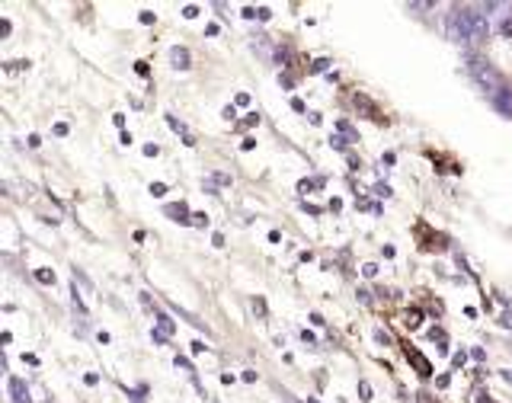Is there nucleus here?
<instances>
[{"label": "nucleus", "mask_w": 512, "mask_h": 403, "mask_svg": "<svg viewBox=\"0 0 512 403\" xmlns=\"http://www.w3.org/2000/svg\"><path fill=\"white\" fill-rule=\"evenodd\" d=\"M487 16L471 7H455L449 13V35L455 42H487Z\"/></svg>", "instance_id": "nucleus-1"}, {"label": "nucleus", "mask_w": 512, "mask_h": 403, "mask_svg": "<svg viewBox=\"0 0 512 403\" xmlns=\"http://www.w3.org/2000/svg\"><path fill=\"white\" fill-rule=\"evenodd\" d=\"M468 70H471V74H474V80H477L480 87H487V90H490V93L503 87V80H499V74H496V70H493L487 61H480V58H468Z\"/></svg>", "instance_id": "nucleus-2"}, {"label": "nucleus", "mask_w": 512, "mask_h": 403, "mask_svg": "<svg viewBox=\"0 0 512 403\" xmlns=\"http://www.w3.org/2000/svg\"><path fill=\"white\" fill-rule=\"evenodd\" d=\"M490 99H493V106H496V109L503 112V116H512V90L499 87V90L490 93Z\"/></svg>", "instance_id": "nucleus-3"}, {"label": "nucleus", "mask_w": 512, "mask_h": 403, "mask_svg": "<svg viewBox=\"0 0 512 403\" xmlns=\"http://www.w3.org/2000/svg\"><path fill=\"white\" fill-rule=\"evenodd\" d=\"M407 359L413 361V365H416V371H420L422 378H429V375H432V365H429V361H426V355H420V352H416V349H407Z\"/></svg>", "instance_id": "nucleus-4"}, {"label": "nucleus", "mask_w": 512, "mask_h": 403, "mask_svg": "<svg viewBox=\"0 0 512 403\" xmlns=\"http://www.w3.org/2000/svg\"><path fill=\"white\" fill-rule=\"evenodd\" d=\"M10 394H13V403H26L29 397V388L23 378H10Z\"/></svg>", "instance_id": "nucleus-5"}, {"label": "nucleus", "mask_w": 512, "mask_h": 403, "mask_svg": "<svg viewBox=\"0 0 512 403\" xmlns=\"http://www.w3.org/2000/svg\"><path fill=\"white\" fill-rule=\"evenodd\" d=\"M170 61H173V68L186 70L189 68V51L186 49H173V51H170Z\"/></svg>", "instance_id": "nucleus-6"}, {"label": "nucleus", "mask_w": 512, "mask_h": 403, "mask_svg": "<svg viewBox=\"0 0 512 403\" xmlns=\"http://www.w3.org/2000/svg\"><path fill=\"white\" fill-rule=\"evenodd\" d=\"M166 215L173 218V221H193V218H186V205H166Z\"/></svg>", "instance_id": "nucleus-7"}, {"label": "nucleus", "mask_w": 512, "mask_h": 403, "mask_svg": "<svg viewBox=\"0 0 512 403\" xmlns=\"http://www.w3.org/2000/svg\"><path fill=\"white\" fill-rule=\"evenodd\" d=\"M157 333L160 336H170V333H173V320L166 317V314H160V317H157Z\"/></svg>", "instance_id": "nucleus-8"}, {"label": "nucleus", "mask_w": 512, "mask_h": 403, "mask_svg": "<svg viewBox=\"0 0 512 403\" xmlns=\"http://www.w3.org/2000/svg\"><path fill=\"white\" fill-rule=\"evenodd\" d=\"M420 323H422V314H420V311H410V314H407V327H410V330H416Z\"/></svg>", "instance_id": "nucleus-9"}, {"label": "nucleus", "mask_w": 512, "mask_h": 403, "mask_svg": "<svg viewBox=\"0 0 512 403\" xmlns=\"http://www.w3.org/2000/svg\"><path fill=\"white\" fill-rule=\"evenodd\" d=\"M35 278H39V282H45V285H49V282H55V275H51L49 269H39V272H35Z\"/></svg>", "instance_id": "nucleus-10"}, {"label": "nucleus", "mask_w": 512, "mask_h": 403, "mask_svg": "<svg viewBox=\"0 0 512 403\" xmlns=\"http://www.w3.org/2000/svg\"><path fill=\"white\" fill-rule=\"evenodd\" d=\"M499 32H503L506 39H512V20H503V23H499Z\"/></svg>", "instance_id": "nucleus-11"}, {"label": "nucleus", "mask_w": 512, "mask_h": 403, "mask_svg": "<svg viewBox=\"0 0 512 403\" xmlns=\"http://www.w3.org/2000/svg\"><path fill=\"white\" fill-rule=\"evenodd\" d=\"M359 394H362V400H372V388H368V381L359 384Z\"/></svg>", "instance_id": "nucleus-12"}, {"label": "nucleus", "mask_w": 512, "mask_h": 403, "mask_svg": "<svg viewBox=\"0 0 512 403\" xmlns=\"http://www.w3.org/2000/svg\"><path fill=\"white\" fill-rule=\"evenodd\" d=\"M374 340H378V342H384V346H388V342H391V336L384 333V330H378V333H374Z\"/></svg>", "instance_id": "nucleus-13"}, {"label": "nucleus", "mask_w": 512, "mask_h": 403, "mask_svg": "<svg viewBox=\"0 0 512 403\" xmlns=\"http://www.w3.org/2000/svg\"><path fill=\"white\" fill-rule=\"evenodd\" d=\"M193 224H199V228H202V224H208V215H202V211H199V215H193Z\"/></svg>", "instance_id": "nucleus-14"}, {"label": "nucleus", "mask_w": 512, "mask_h": 403, "mask_svg": "<svg viewBox=\"0 0 512 403\" xmlns=\"http://www.w3.org/2000/svg\"><path fill=\"white\" fill-rule=\"evenodd\" d=\"M183 16H186V20H193V16H199V7H186V10H183Z\"/></svg>", "instance_id": "nucleus-15"}, {"label": "nucleus", "mask_w": 512, "mask_h": 403, "mask_svg": "<svg viewBox=\"0 0 512 403\" xmlns=\"http://www.w3.org/2000/svg\"><path fill=\"white\" fill-rule=\"evenodd\" d=\"M157 151H160L157 144H145V154H147V157H157Z\"/></svg>", "instance_id": "nucleus-16"}, {"label": "nucleus", "mask_w": 512, "mask_h": 403, "mask_svg": "<svg viewBox=\"0 0 512 403\" xmlns=\"http://www.w3.org/2000/svg\"><path fill=\"white\" fill-rule=\"evenodd\" d=\"M151 192H154V195H164V192H166V186H164V182H154Z\"/></svg>", "instance_id": "nucleus-17"}, {"label": "nucleus", "mask_w": 512, "mask_h": 403, "mask_svg": "<svg viewBox=\"0 0 512 403\" xmlns=\"http://www.w3.org/2000/svg\"><path fill=\"white\" fill-rule=\"evenodd\" d=\"M362 272H365V275H368V278H372V275H374V272H378V266H372V263H368V266H362Z\"/></svg>", "instance_id": "nucleus-18"}, {"label": "nucleus", "mask_w": 512, "mask_h": 403, "mask_svg": "<svg viewBox=\"0 0 512 403\" xmlns=\"http://www.w3.org/2000/svg\"><path fill=\"white\" fill-rule=\"evenodd\" d=\"M250 103V93H237V106H247Z\"/></svg>", "instance_id": "nucleus-19"}]
</instances>
